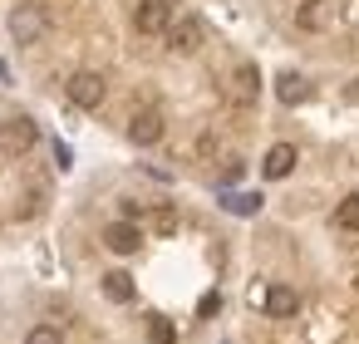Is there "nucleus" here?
<instances>
[{
    "mask_svg": "<svg viewBox=\"0 0 359 344\" xmlns=\"http://www.w3.org/2000/svg\"><path fill=\"white\" fill-rule=\"evenodd\" d=\"M295 163H300V153H295V143H276V148L266 153V163H261V172H266L271 182H280V177H290V172H295Z\"/></svg>",
    "mask_w": 359,
    "mask_h": 344,
    "instance_id": "1a4fd4ad",
    "label": "nucleus"
},
{
    "mask_svg": "<svg viewBox=\"0 0 359 344\" xmlns=\"http://www.w3.org/2000/svg\"><path fill=\"white\" fill-rule=\"evenodd\" d=\"M295 310H300V295H295L290 285H271V290H266V315H271V319H290Z\"/></svg>",
    "mask_w": 359,
    "mask_h": 344,
    "instance_id": "9b49d317",
    "label": "nucleus"
},
{
    "mask_svg": "<svg viewBox=\"0 0 359 344\" xmlns=\"http://www.w3.org/2000/svg\"><path fill=\"white\" fill-rule=\"evenodd\" d=\"M104 295L118 300V305H128V300H133V275H128V270H109V275H104Z\"/></svg>",
    "mask_w": 359,
    "mask_h": 344,
    "instance_id": "ddd939ff",
    "label": "nucleus"
},
{
    "mask_svg": "<svg viewBox=\"0 0 359 344\" xmlns=\"http://www.w3.org/2000/svg\"><path fill=\"white\" fill-rule=\"evenodd\" d=\"M334 226H339V231H359V192L334 207Z\"/></svg>",
    "mask_w": 359,
    "mask_h": 344,
    "instance_id": "4468645a",
    "label": "nucleus"
},
{
    "mask_svg": "<svg viewBox=\"0 0 359 344\" xmlns=\"http://www.w3.org/2000/svg\"><path fill=\"white\" fill-rule=\"evenodd\" d=\"M334 15H339V0H300L295 25H300V30H310V35H320V30H330V25H334Z\"/></svg>",
    "mask_w": 359,
    "mask_h": 344,
    "instance_id": "423d86ee",
    "label": "nucleus"
},
{
    "mask_svg": "<svg viewBox=\"0 0 359 344\" xmlns=\"http://www.w3.org/2000/svg\"><path fill=\"white\" fill-rule=\"evenodd\" d=\"M276 94H280V104H305L310 99V79L305 74H280L276 79Z\"/></svg>",
    "mask_w": 359,
    "mask_h": 344,
    "instance_id": "f8f14e48",
    "label": "nucleus"
},
{
    "mask_svg": "<svg viewBox=\"0 0 359 344\" xmlns=\"http://www.w3.org/2000/svg\"><path fill=\"white\" fill-rule=\"evenodd\" d=\"M197 310H202V315H217V310H222V295H202V305H197Z\"/></svg>",
    "mask_w": 359,
    "mask_h": 344,
    "instance_id": "aec40b11",
    "label": "nucleus"
},
{
    "mask_svg": "<svg viewBox=\"0 0 359 344\" xmlns=\"http://www.w3.org/2000/svg\"><path fill=\"white\" fill-rule=\"evenodd\" d=\"M226 94H231V104H236V109H251V104H256V94H261V74H256V64H236V69H231V89H226Z\"/></svg>",
    "mask_w": 359,
    "mask_h": 344,
    "instance_id": "0eeeda50",
    "label": "nucleus"
},
{
    "mask_svg": "<svg viewBox=\"0 0 359 344\" xmlns=\"http://www.w3.org/2000/svg\"><path fill=\"white\" fill-rule=\"evenodd\" d=\"M35 143H40V123H35V118L15 113V118L0 123V153H6V158H25Z\"/></svg>",
    "mask_w": 359,
    "mask_h": 344,
    "instance_id": "f257e3e1",
    "label": "nucleus"
},
{
    "mask_svg": "<svg viewBox=\"0 0 359 344\" xmlns=\"http://www.w3.org/2000/svg\"><path fill=\"white\" fill-rule=\"evenodd\" d=\"M25 344H65V334H60L55 324H35V329L25 334Z\"/></svg>",
    "mask_w": 359,
    "mask_h": 344,
    "instance_id": "f3484780",
    "label": "nucleus"
},
{
    "mask_svg": "<svg viewBox=\"0 0 359 344\" xmlns=\"http://www.w3.org/2000/svg\"><path fill=\"white\" fill-rule=\"evenodd\" d=\"M236 177H241V163H236V158H226V167H222V182H236Z\"/></svg>",
    "mask_w": 359,
    "mask_h": 344,
    "instance_id": "6ab92c4d",
    "label": "nucleus"
},
{
    "mask_svg": "<svg viewBox=\"0 0 359 344\" xmlns=\"http://www.w3.org/2000/svg\"><path fill=\"white\" fill-rule=\"evenodd\" d=\"M153 226H158V231H172V226H177V212H172V207H158V212H153Z\"/></svg>",
    "mask_w": 359,
    "mask_h": 344,
    "instance_id": "a211bd4d",
    "label": "nucleus"
},
{
    "mask_svg": "<svg viewBox=\"0 0 359 344\" xmlns=\"http://www.w3.org/2000/svg\"><path fill=\"white\" fill-rule=\"evenodd\" d=\"M222 207H226V212H236V216H251V212H261V197H256V192H231Z\"/></svg>",
    "mask_w": 359,
    "mask_h": 344,
    "instance_id": "dca6fc26",
    "label": "nucleus"
},
{
    "mask_svg": "<svg viewBox=\"0 0 359 344\" xmlns=\"http://www.w3.org/2000/svg\"><path fill=\"white\" fill-rule=\"evenodd\" d=\"M65 94H69V104H74V109H99V104H104V94H109V84H104V74L79 69V74H69Z\"/></svg>",
    "mask_w": 359,
    "mask_h": 344,
    "instance_id": "7ed1b4c3",
    "label": "nucleus"
},
{
    "mask_svg": "<svg viewBox=\"0 0 359 344\" xmlns=\"http://www.w3.org/2000/svg\"><path fill=\"white\" fill-rule=\"evenodd\" d=\"M202 35H207V30H202L197 15H177V20L168 25V50H172V55H197V50H202Z\"/></svg>",
    "mask_w": 359,
    "mask_h": 344,
    "instance_id": "39448f33",
    "label": "nucleus"
},
{
    "mask_svg": "<svg viewBox=\"0 0 359 344\" xmlns=\"http://www.w3.org/2000/svg\"><path fill=\"white\" fill-rule=\"evenodd\" d=\"M148 344H177V324L163 319V315H153L148 319Z\"/></svg>",
    "mask_w": 359,
    "mask_h": 344,
    "instance_id": "2eb2a0df",
    "label": "nucleus"
},
{
    "mask_svg": "<svg viewBox=\"0 0 359 344\" xmlns=\"http://www.w3.org/2000/svg\"><path fill=\"white\" fill-rule=\"evenodd\" d=\"M45 30H50L45 6H15V11H11V35H15V45H35V40H45Z\"/></svg>",
    "mask_w": 359,
    "mask_h": 344,
    "instance_id": "f03ea898",
    "label": "nucleus"
},
{
    "mask_svg": "<svg viewBox=\"0 0 359 344\" xmlns=\"http://www.w3.org/2000/svg\"><path fill=\"white\" fill-rule=\"evenodd\" d=\"M163 128H168V123H163V113H158V109H143V113H133V118H128V138H133L138 148H153V143L163 138Z\"/></svg>",
    "mask_w": 359,
    "mask_h": 344,
    "instance_id": "6e6552de",
    "label": "nucleus"
},
{
    "mask_svg": "<svg viewBox=\"0 0 359 344\" xmlns=\"http://www.w3.org/2000/svg\"><path fill=\"white\" fill-rule=\"evenodd\" d=\"M172 20H177L172 0H138V11H133V30L138 35H168Z\"/></svg>",
    "mask_w": 359,
    "mask_h": 344,
    "instance_id": "20e7f679",
    "label": "nucleus"
},
{
    "mask_svg": "<svg viewBox=\"0 0 359 344\" xmlns=\"http://www.w3.org/2000/svg\"><path fill=\"white\" fill-rule=\"evenodd\" d=\"M104 246L118 251V256H133V251L143 246V231H138L133 221H114V226H104Z\"/></svg>",
    "mask_w": 359,
    "mask_h": 344,
    "instance_id": "9d476101",
    "label": "nucleus"
}]
</instances>
